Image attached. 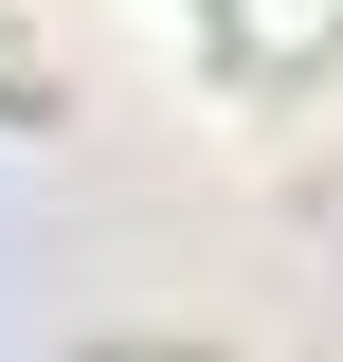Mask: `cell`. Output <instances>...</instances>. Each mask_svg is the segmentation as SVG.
Instances as JSON below:
<instances>
[{"label":"cell","mask_w":343,"mask_h":362,"mask_svg":"<svg viewBox=\"0 0 343 362\" xmlns=\"http://www.w3.org/2000/svg\"><path fill=\"white\" fill-rule=\"evenodd\" d=\"M37 109H54V90H37V73H0V127H37Z\"/></svg>","instance_id":"obj_1"}]
</instances>
